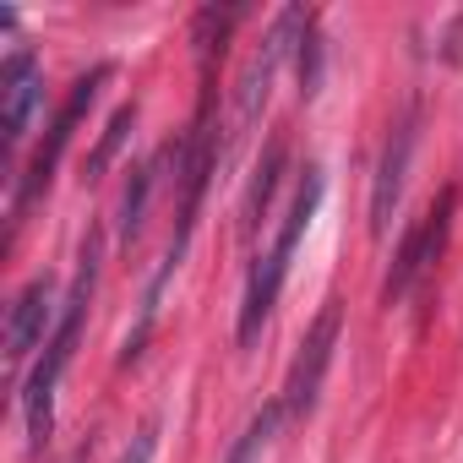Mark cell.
<instances>
[{"mask_svg": "<svg viewBox=\"0 0 463 463\" xmlns=\"http://www.w3.org/2000/svg\"><path fill=\"white\" fill-rule=\"evenodd\" d=\"M93 284H99V235H88V246H82L77 284H71V295H66V306H61V322H55V333H50V344H44V360H39V371L28 376V392H23L33 452H39V447L50 441V430H55V387H61L71 354H77V338H82V322H88Z\"/></svg>", "mask_w": 463, "mask_h": 463, "instance_id": "cell-1", "label": "cell"}, {"mask_svg": "<svg viewBox=\"0 0 463 463\" xmlns=\"http://www.w3.org/2000/svg\"><path fill=\"white\" fill-rule=\"evenodd\" d=\"M322 185H327V180H322V169L311 164L306 180L295 185V202H289V213H284V229L273 235L268 257H257L251 284H246V306H241V344H257V333H262V322H268V311H273V300H279V289H284V279H289L295 246H300L306 229H311V218H317Z\"/></svg>", "mask_w": 463, "mask_h": 463, "instance_id": "cell-2", "label": "cell"}, {"mask_svg": "<svg viewBox=\"0 0 463 463\" xmlns=\"http://www.w3.org/2000/svg\"><path fill=\"white\" fill-rule=\"evenodd\" d=\"M306 28H311V17H306L300 6H289V12L273 23V33L257 44V55L246 61L241 88H235V126H241V131H251V126H257V115L268 109L273 82H279V66H284V61H289V50L306 39Z\"/></svg>", "mask_w": 463, "mask_h": 463, "instance_id": "cell-3", "label": "cell"}, {"mask_svg": "<svg viewBox=\"0 0 463 463\" xmlns=\"http://www.w3.org/2000/svg\"><path fill=\"white\" fill-rule=\"evenodd\" d=\"M338 300L333 306H322V317L311 322V333H306V344H300V354H295V365H289V382H284V414L289 420H306L311 409H317V398H322V382H327V365H333V349H338Z\"/></svg>", "mask_w": 463, "mask_h": 463, "instance_id": "cell-4", "label": "cell"}, {"mask_svg": "<svg viewBox=\"0 0 463 463\" xmlns=\"http://www.w3.org/2000/svg\"><path fill=\"white\" fill-rule=\"evenodd\" d=\"M109 82V66H93L77 88H71V99L61 104V115H55V126H50V142L33 153V164H28V175H23V191H17V213L39 196V191H50V180H55V164H61V153L71 147V131L82 126V115L93 109V99H99V88Z\"/></svg>", "mask_w": 463, "mask_h": 463, "instance_id": "cell-5", "label": "cell"}, {"mask_svg": "<svg viewBox=\"0 0 463 463\" xmlns=\"http://www.w3.org/2000/svg\"><path fill=\"white\" fill-rule=\"evenodd\" d=\"M414 142H420V109H409L387 147H382V164H376V185H371V235H387V223L403 202V185H409V158H414Z\"/></svg>", "mask_w": 463, "mask_h": 463, "instance_id": "cell-6", "label": "cell"}, {"mask_svg": "<svg viewBox=\"0 0 463 463\" xmlns=\"http://www.w3.org/2000/svg\"><path fill=\"white\" fill-rule=\"evenodd\" d=\"M447 229H452V191L409 229V241L398 246V262H392V273H387V284H382V300L392 306V300H403L409 295V284L441 257V246H447Z\"/></svg>", "mask_w": 463, "mask_h": 463, "instance_id": "cell-7", "label": "cell"}, {"mask_svg": "<svg viewBox=\"0 0 463 463\" xmlns=\"http://www.w3.org/2000/svg\"><path fill=\"white\" fill-rule=\"evenodd\" d=\"M44 99V71H39V55L17 50L6 66H0V126H6V153L28 137V120Z\"/></svg>", "mask_w": 463, "mask_h": 463, "instance_id": "cell-8", "label": "cell"}, {"mask_svg": "<svg viewBox=\"0 0 463 463\" xmlns=\"http://www.w3.org/2000/svg\"><path fill=\"white\" fill-rule=\"evenodd\" d=\"M50 300H55V284L50 279H33L17 300H12V322H6V360H23L44 327H50Z\"/></svg>", "mask_w": 463, "mask_h": 463, "instance_id": "cell-9", "label": "cell"}, {"mask_svg": "<svg viewBox=\"0 0 463 463\" xmlns=\"http://www.w3.org/2000/svg\"><path fill=\"white\" fill-rule=\"evenodd\" d=\"M169 158V147L153 158V164H142L137 175H131V185H126V196H120V241H137L142 235V213H147V196H153V185H158V164Z\"/></svg>", "mask_w": 463, "mask_h": 463, "instance_id": "cell-10", "label": "cell"}, {"mask_svg": "<svg viewBox=\"0 0 463 463\" xmlns=\"http://www.w3.org/2000/svg\"><path fill=\"white\" fill-rule=\"evenodd\" d=\"M279 425H284V403H268L262 414H251V425L241 430V441H235V452H229V463H262V452L273 447Z\"/></svg>", "mask_w": 463, "mask_h": 463, "instance_id": "cell-11", "label": "cell"}, {"mask_svg": "<svg viewBox=\"0 0 463 463\" xmlns=\"http://www.w3.org/2000/svg\"><path fill=\"white\" fill-rule=\"evenodd\" d=\"M279 169H284V142H273V147L262 153V164H257V180H251V191H246V235L262 223V213H268V202H273V191H279Z\"/></svg>", "mask_w": 463, "mask_h": 463, "instance_id": "cell-12", "label": "cell"}, {"mask_svg": "<svg viewBox=\"0 0 463 463\" xmlns=\"http://www.w3.org/2000/svg\"><path fill=\"white\" fill-rule=\"evenodd\" d=\"M131 126H137V104H120V109L109 115V126H104V137H99L93 158H88V175H104V169H109V158L120 153V142L131 137Z\"/></svg>", "mask_w": 463, "mask_h": 463, "instance_id": "cell-13", "label": "cell"}, {"mask_svg": "<svg viewBox=\"0 0 463 463\" xmlns=\"http://www.w3.org/2000/svg\"><path fill=\"white\" fill-rule=\"evenodd\" d=\"M322 88V44H317V33L306 28V39H300V93L311 99Z\"/></svg>", "mask_w": 463, "mask_h": 463, "instance_id": "cell-14", "label": "cell"}, {"mask_svg": "<svg viewBox=\"0 0 463 463\" xmlns=\"http://www.w3.org/2000/svg\"><path fill=\"white\" fill-rule=\"evenodd\" d=\"M153 447H158V430L147 425V430H137V441L126 447V458H120V463H153Z\"/></svg>", "mask_w": 463, "mask_h": 463, "instance_id": "cell-15", "label": "cell"}]
</instances>
